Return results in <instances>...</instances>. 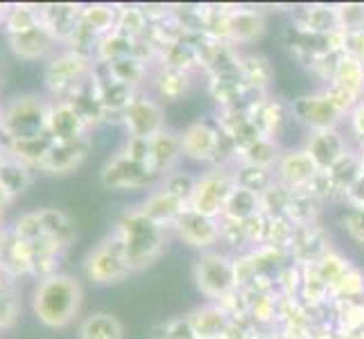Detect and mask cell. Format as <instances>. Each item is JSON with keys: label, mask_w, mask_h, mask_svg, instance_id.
I'll use <instances>...</instances> for the list:
<instances>
[{"label": "cell", "mask_w": 364, "mask_h": 339, "mask_svg": "<svg viewBox=\"0 0 364 339\" xmlns=\"http://www.w3.org/2000/svg\"><path fill=\"white\" fill-rule=\"evenodd\" d=\"M82 306V287L70 276L46 279L34 294V315L48 328L68 325Z\"/></svg>", "instance_id": "1"}, {"label": "cell", "mask_w": 364, "mask_h": 339, "mask_svg": "<svg viewBox=\"0 0 364 339\" xmlns=\"http://www.w3.org/2000/svg\"><path fill=\"white\" fill-rule=\"evenodd\" d=\"M120 240L124 244L129 269H143L159 258V254L166 247V229L156 222L149 220L145 212L138 208L132 210L118 226Z\"/></svg>", "instance_id": "2"}, {"label": "cell", "mask_w": 364, "mask_h": 339, "mask_svg": "<svg viewBox=\"0 0 364 339\" xmlns=\"http://www.w3.org/2000/svg\"><path fill=\"white\" fill-rule=\"evenodd\" d=\"M235 190V179L231 168H210L208 172L199 174L195 183V193L191 197L188 208L202 212L206 217L220 220L224 215L231 193Z\"/></svg>", "instance_id": "3"}, {"label": "cell", "mask_w": 364, "mask_h": 339, "mask_svg": "<svg viewBox=\"0 0 364 339\" xmlns=\"http://www.w3.org/2000/svg\"><path fill=\"white\" fill-rule=\"evenodd\" d=\"M195 283L197 290L202 292L206 298H224L231 294L235 287V267L233 260L227 254H220V251H204L202 256L195 262Z\"/></svg>", "instance_id": "4"}, {"label": "cell", "mask_w": 364, "mask_h": 339, "mask_svg": "<svg viewBox=\"0 0 364 339\" xmlns=\"http://www.w3.org/2000/svg\"><path fill=\"white\" fill-rule=\"evenodd\" d=\"M224 145H227V131L220 127L218 118L195 120L181 131L183 156L199 163H210L213 168H215Z\"/></svg>", "instance_id": "5"}, {"label": "cell", "mask_w": 364, "mask_h": 339, "mask_svg": "<svg viewBox=\"0 0 364 339\" xmlns=\"http://www.w3.org/2000/svg\"><path fill=\"white\" fill-rule=\"evenodd\" d=\"M129 271L132 269L127 262V254H124V244L118 233L100 244L91 254L89 265H86V274L95 283H116Z\"/></svg>", "instance_id": "6"}, {"label": "cell", "mask_w": 364, "mask_h": 339, "mask_svg": "<svg viewBox=\"0 0 364 339\" xmlns=\"http://www.w3.org/2000/svg\"><path fill=\"white\" fill-rule=\"evenodd\" d=\"M290 116H294L299 122H304L312 131L337 129V124L344 120V113L337 109L323 93L301 95V97L292 99Z\"/></svg>", "instance_id": "7"}, {"label": "cell", "mask_w": 364, "mask_h": 339, "mask_svg": "<svg viewBox=\"0 0 364 339\" xmlns=\"http://www.w3.org/2000/svg\"><path fill=\"white\" fill-rule=\"evenodd\" d=\"M276 183H281L290 193L308 190L310 183L317 179V166L306 154V149H290V152H281L279 163L274 166Z\"/></svg>", "instance_id": "8"}, {"label": "cell", "mask_w": 364, "mask_h": 339, "mask_svg": "<svg viewBox=\"0 0 364 339\" xmlns=\"http://www.w3.org/2000/svg\"><path fill=\"white\" fill-rule=\"evenodd\" d=\"M172 226L186 244H191L195 249H202V251H210L222 240L220 220L206 217L193 208H186Z\"/></svg>", "instance_id": "9"}, {"label": "cell", "mask_w": 364, "mask_h": 339, "mask_svg": "<svg viewBox=\"0 0 364 339\" xmlns=\"http://www.w3.org/2000/svg\"><path fill=\"white\" fill-rule=\"evenodd\" d=\"M304 149L319 172H328L348 152V145L340 129H323V131H310Z\"/></svg>", "instance_id": "10"}, {"label": "cell", "mask_w": 364, "mask_h": 339, "mask_svg": "<svg viewBox=\"0 0 364 339\" xmlns=\"http://www.w3.org/2000/svg\"><path fill=\"white\" fill-rule=\"evenodd\" d=\"M124 122L132 138H145L152 141L156 134L166 129V120H163V109L149 97H138L124 111Z\"/></svg>", "instance_id": "11"}, {"label": "cell", "mask_w": 364, "mask_h": 339, "mask_svg": "<svg viewBox=\"0 0 364 339\" xmlns=\"http://www.w3.org/2000/svg\"><path fill=\"white\" fill-rule=\"evenodd\" d=\"M159 179L147 163L134 161L127 154H118L105 168V183L111 188H145Z\"/></svg>", "instance_id": "12"}, {"label": "cell", "mask_w": 364, "mask_h": 339, "mask_svg": "<svg viewBox=\"0 0 364 339\" xmlns=\"http://www.w3.org/2000/svg\"><path fill=\"white\" fill-rule=\"evenodd\" d=\"M183 156L181 149V134L172 129H163L149 141V158L147 166L152 168L156 177H166L177 166V161Z\"/></svg>", "instance_id": "13"}, {"label": "cell", "mask_w": 364, "mask_h": 339, "mask_svg": "<svg viewBox=\"0 0 364 339\" xmlns=\"http://www.w3.org/2000/svg\"><path fill=\"white\" fill-rule=\"evenodd\" d=\"M265 32V18L256 9H231L227 16V39L229 43L249 45L258 41Z\"/></svg>", "instance_id": "14"}, {"label": "cell", "mask_w": 364, "mask_h": 339, "mask_svg": "<svg viewBox=\"0 0 364 339\" xmlns=\"http://www.w3.org/2000/svg\"><path fill=\"white\" fill-rule=\"evenodd\" d=\"M287 113H290V109H285L279 99H272V97H262L258 104L249 109V116L254 120L260 136L272 138V141L279 138L283 124L287 120Z\"/></svg>", "instance_id": "15"}, {"label": "cell", "mask_w": 364, "mask_h": 339, "mask_svg": "<svg viewBox=\"0 0 364 339\" xmlns=\"http://www.w3.org/2000/svg\"><path fill=\"white\" fill-rule=\"evenodd\" d=\"M364 170H362V161H360V154L358 152H348L335 163V166L326 172V177H328V183H331V190H333V197H344L348 195L350 188L355 185V181L362 177Z\"/></svg>", "instance_id": "16"}, {"label": "cell", "mask_w": 364, "mask_h": 339, "mask_svg": "<svg viewBox=\"0 0 364 339\" xmlns=\"http://www.w3.org/2000/svg\"><path fill=\"white\" fill-rule=\"evenodd\" d=\"M186 208H188V204H183L181 199L170 195L168 190H163V188H159L156 193L149 195V199L141 206V210L145 212V215L152 222H156L159 226H163V229H166V224L172 226L174 222H177V217Z\"/></svg>", "instance_id": "17"}, {"label": "cell", "mask_w": 364, "mask_h": 339, "mask_svg": "<svg viewBox=\"0 0 364 339\" xmlns=\"http://www.w3.org/2000/svg\"><path fill=\"white\" fill-rule=\"evenodd\" d=\"M188 319H191L199 339H222L231 325V319L227 312L215 306L197 308Z\"/></svg>", "instance_id": "18"}, {"label": "cell", "mask_w": 364, "mask_h": 339, "mask_svg": "<svg viewBox=\"0 0 364 339\" xmlns=\"http://www.w3.org/2000/svg\"><path fill=\"white\" fill-rule=\"evenodd\" d=\"M292 249L304 262H319L326 254H328L326 240L321 237V233H319V229L315 224L296 226L294 237H292Z\"/></svg>", "instance_id": "19"}, {"label": "cell", "mask_w": 364, "mask_h": 339, "mask_svg": "<svg viewBox=\"0 0 364 339\" xmlns=\"http://www.w3.org/2000/svg\"><path fill=\"white\" fill-rule=\"evenodd\" d=\"M296 28L312 32V34H331L340 30L337 21V9L328 5H310L304 7L296 16Z\"/></svg>", "instance_id": "20"}, {"label": "cell", "mask_w": 364, "mask_h": 339, "mask_svg": "<svg viewBox=\"0 0 364 339\" xmlns=\"http://www.w3.org/2000/svg\"><path fill=\"white\" fill-rule=\"evenodd\" d=\"M231 170H233L235 185L256 193L258 197H262L276 185L274 168H256V166H247V163H233Z\"/></svg>", "instance_id": "21"}, {"label": "cell", "mask_w": 364, "mask_h": 339, "mask_svg": "<svg viewBox=\"0 0 364 339\" xmlns=\"http://www.w3.org/2000/svg\"><path fill=\"white\" fill-rule=\"evenodd\" d=\"M240 75L249 89L267 93V86L272 82V66L267 57L258 53H240Z\"/></svg>", "instance_id": "22"}, {"label": "cell", "mask_w": 364, "mask_h": 339, "mask_svg": "<svg viewBox=\"0 0 364 339\" xmlns=\"http://www.w3.org/2000/svg\"><path fill=\"white\" fill-rule=\"evenodd\" d=\"M80 339H124V328L114 315L95 312L80 323Z\"/></svg>", "instance_id": "23"}, {"label": "cell", "mask_w": 364, "mask_h": 339, "mask_svg": "<svg viewBox=\"0 0 364 339\" xmlns=\"http://www.w3.org/2000/svg\"><path fill=\"white\" fill-rule=\"evenodd\" d=\"M262 212V202L256 193L245 190V188L235 185V190L231 193L227 206H224V215L222 217H229V220H237V222H247L249 217L258 215Z\"/></svg>", "instance_id": "24"}, {"label": "cell", "mask_w": 364, "mask_h": 339, "mask_svg": "<svg viewBox=\"0 0 364 339\" xmlns=\"http://www.w3.org/2000/svg\"><path fill=\"white\" fill-rule=\"evenodd\" d=\"M279 158H281L279 143L272 141V138H258L247 149L237 152L235 163H247V166H256V168H274Z\"/></svg>", "instance_id": "25"}, {"label": "cell", "mask_w": 364, "mask_h": 339, "mask_svg": "<svg viewBox=\"0 0 364 339\" xmlns=\"http://www.w3.org/2000/svg\"><path fill=\"white\" fill-rule=\"evenodd\" d=\"M331 82L340 84V86H344V89L353 91L362 97L364 95V66H362V61L355 57L342 55L340 61H337V68H335V75H333Z\"/></svg>", "instance_id": "26"}, {"label": "cell", "mask_w": 364, "mask_h": 339, "mask_svg": "<svg viewBox=\"0 0 364 339\" xmlns=\"http://www.w3.org/2000/svg\"><path fill=\"white\" fill-rule=\"evenodd\" d=\"M191 72L186 70H174V68H163L161 75L156 77V89H159V95L163 99H174L183 97L188 91H191Z\"/></svg>", "instance_id": "27"}, {"label": "cell", "mask_w": 364, "mask_h": 339, "mask_svg": "<svg viewBox=\"0 0 364 339\" xmlns=\"http://www.w3.org/2000/svg\"><path fill=\"white\" fill-rule=\"evenodd\" d=\"M195 183H197V177H193V174L174 170V172H170V174L163 177L161 188H163V190H168L170 195H174L177 199H181L183 204H191V197L195 193Z\"/></svg>", "instance_id": "28"}, {"label": "cell", "mask_w": 364, "mask_h": 339, "mask_svg": "<svg viewBox=\"0 0 364 339\" xmlns=\"http://www.w3.org/2000/svg\"><path fill=\"white\" fill-rule=\"evenodd\" d=\"M335 9L342 32L364 30V3H344V5H335Z\"/></svg>", "instance_id": "29"}, {"label": "cell", "mask_w": 364, "mask_h": 339, "mask_svg": "<svg viewBox=\"0 0 364 339\" xmlns=\"http://www.w3.org/2000/svg\"><path fill=\"white\" fill-rule=\"evenodd\" d=\"M321 93H323L326 97H328L331 102L344 113V116H346V113L353 111V109L362 102V97H360L358 93L348 91V89H344V86L335 84V82H328V86H326V89H323Z\"/></svg>", "instance_id": "30"}, {"label": "cell", "mask_w": 364, "mask_h": 339, "mask_svg": "<svg viewBox=\"0 0 364 339\" xmlns=\"http://www.w3.org/2000/svg\"><path fill=\"white\" fill-rule=\"evenodd\" d=\"M342 222H344V229L348 231V235L364 244V208L348 206V210L342 215Z\"/></svg>", "instance_id": "31"}, {"label": "cell", "mask_w": 364, "mask_h": 339, "mask_svg": "<svg viewBox=\"0 0 364 339\" xmlns=\"http://www.w3.org/2000/svg\"><path fill=\"white\" fill-rule=\"evenodd\" d=\"M161 339H199L193 323L188 317L183 319H174L170 323H166V335H163Z\"/></svg>", "instance_id": "32"}, {"label": "cell", "mask_w": 364, "mask_h": 339, "mask_svg": "<svg viewBox=\"0 0 364 339\" xmlns=\"http://www.w3.org/2000/svg\"><path fill=\"white\" fill-rule=\"evenodd\" d=\"M342 55L364 59V30L358 32H344V45H342Z\"/></svg>", "instance_id": "33"}, {"label": "cell", "mask_w": 364, "mask_h": 339, "mask_svg": "<svg viewBox=\"0 0 364 339\" xmlns=\"http://www.w3.org/2000/svg\"><path fill=\"white\" fill-rule=\"evenodd\" d=\"M350 116V129L360 138V143H364V99L348 113Z\"/></svg>", "instance_id": "34"}, {"label": "cell", "mask_w": 364, "mask_h": 339, "mask_svg": "<svg viewBox=\"0 0 364 339\" xmlns=\"http://www.w3.org/2000/svg\"><path fill=\"white\" fill-rule=\"evenodd\" d=\"M346 199H348V204H350V206L364 208V174H362V177H360V179L355 181V185H353V188H350V190H348Z\"/></svg>", "instance_id": "35"}, {"label": "cell", "mask_w": 364, "mask_h": 339, "mask_svg": "<svg viewBox=\"0 0 364 339\" xmlns=\"http://www.w3.org/2000/svg\"><path fill=\"white\" fill-rule=\"evenodd\" d=\"M360 161H362V170H364V143H360Z\"/></svg>", "instance_id": "36"}, {"label": "cell", "mask_w": 364, "mask_h": 339, "mask_svg": "<svg viewBox=\"0 0 364 339\" xmlns=\"http://www.w3.org/2000/svg\"><path fill=\"white\" fill-rule=\"evenodd\" d=\"M362 66H364V59H362Z\"/></svg>", "instance_id": "37"}]
</instances>
